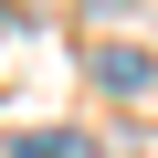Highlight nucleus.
Returning a JSON list of instances; mask_svg holds the SVG:
<instances>
[{
    "instance_id": "obj_1",
    "label": "nucleus",
    "mask_w": 158,
    "mask_h": 158,
    "mask_svg": "<svg viewBox=\"0 0 158 158\" xmlns=\"http://www.w3.org/2000/svg\"><path fill=\"white\" fill-rule=\"evenodd\" d=\"M95 85H116V95H148V85H158V63H148L137 42H95Z\"/></svg>"
},
{
    "instance_id": "obj_2",
    "label": "nucleus",
    "mask_w": 158,
    "mask_h": 158,
    "mask_svg": "<svg viewBox=\"0 0 158 158\" xmlns=\"http://www.w3.org/2000/svg\"><path fill=\"white\" fill-rule=\"evenodd\" d=\"M11 158H74V137H63V127H42V137H21Z\"/></svg>"
},
{
    "instance_id": "obj_3",
    "label": "nucleus",
    "mask_w": 158,
    "mask_h": 158,
    "mask_svg": "<svg viewBox=\"0 0 158 158\" xmlns=\"http://www.w3.org/2000/svg\"><path fill=\"white\" fill-rule=\"evenodd\" d=\"M95 11H127V0H95Z\"/></svg>"
}]
</instances>
